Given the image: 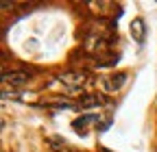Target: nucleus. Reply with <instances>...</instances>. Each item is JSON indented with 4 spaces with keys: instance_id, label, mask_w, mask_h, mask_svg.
<instances>
[{
    "instance_id": "f257e3e1",
    "label": "nucleus",
    "mask_w": 157,
    "mask_h": 152,
    "mask_svg": "<svg viewBox=\"0 0 157 152\" xmlns=\"http://www.w3.org/2000/svg\"><path fill=\"white\" fill-rule=\"evenodd\" d=\"M87 81L85 72H63L59 74V83H63V87H83V83Z\"/></svg>"
},
{
    "instance_id": "f03ea898",
    "label": "nucleus",
    "mask_w": 157,
    "mask_h": 152,
    "mask_svg": "<svg viewBox=\"0 0 157 152\" xmlns=\"http://www.w3.org/2000/svg\"><path fill=\"white\" fill-rule=\"evenodd\" d=\"M29 81V74L26 72H5L2 74V85L5 87H22Z\"/></svg>"
},
{
    "instance_id": "7ed1b4c3",
    "label": "nucleus",
    "mask_w": 157,
    "mask_h": 152,
    "mask_svg": "<svg viewBox=\"0 0 157 152\" xmlns=\"http://www.w3.org/2000/svg\"><path fill=\"white\" fill-rule=\"evenodd\" d=\"M124 81H127V74H116V76H109V78H98V85L105 91H118Z\"/></svg>"
},
{
    "instance_id": "20e7f679",
    "label": "nucleus",
    "mask_w": 157,
    "mask_h": 152,
    "mask_svg": "<svg viewBox=\"0 0 157 152\" xmlns=\"http://www.w3.org/2000/svg\"><path fill=\"white\" fill-rule=\"evenodd\" d=\"M96 120H98V115H94V113H85V115H81L78 120H74V122H72V128H74L76 132H81V135H85L90 124H96V126H98V122H96Z\"/></svg>"
},
{
    "instance_id": "39448f33",
    "label": "nucleus",
    "mask_w": 157,
    "mask_h": 152,
    "mask_svg": "<svg viewBox=\"0 0 157 152\" xmlns=\"http://www.w3.org/2000/svg\"><path fill=\"white\" fill-rule=\"evenodd\" d=\"M131 37H133V42L144 44V39H146V24H144L142 17H135V20L131 22Z\"/></svg>"
},
{
    "instance_id": "423d86ee",
    "label": "nucleus",
    "mask_w": 157,
    "mask_h": 152,
    "mask_svg": "<svg viewBox=\"0 0 157 152\" xmlns=\"http://www.w3.org/2000/svg\"><path fill=\"white\" fill-rule=\"evenodd\" d=\"M105 102V98L101 93H87V96L81 98V109H90V107H101Z\"/></svg>"
},
{
    "instance_id": "0eeeda50",
    "label": "nucleus",
    "mask_w": 157,
    "mask_h": 152,
    "mask_svg": "<svg viewBox=\"0 0 157 152\" xmlns=\"http://www.w3.org/2000/svg\"><path fill=\"white\" fill-rule=\"evenodd\" d=\"M63 91L68 96H78V93H83V87H63Z\"/></svg>"
}]
</instances>
